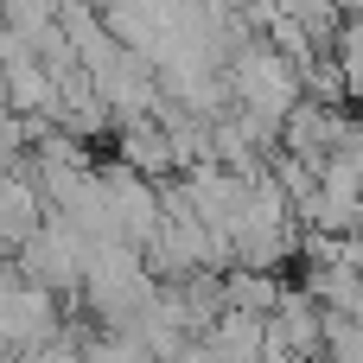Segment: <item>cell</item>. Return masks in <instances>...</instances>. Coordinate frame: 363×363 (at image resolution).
I'll use <instances>...</instances> for the list:
<instances>
[{
    "label": "cell",
    "instance_id": "obj_5",
    "mask_svg": "<svg viewBox=\"0 0 363 363\" xmlns=\"http://www.w3.org/2000/svg\"><path fill=\"white\" fill-rule=\"evenodd\" d=\"M357 236H363V230H357Z\"/></svg>",
    "mask_w": 363,
    "mask_h": 363
},
{
    "label": "cell",
    "instance_id": "obj_3",
    "mask_svg": "<svg viewBox=\"0 0 363 363\" xmlns=\"http://www.w3.org/2000/svg\"><path fill=\"white\" fill-rule=\"evenodd\" d=\"M204 345L217 351V363H268V319H255V313H223V319L204 332Z\"/></svg>",
    "mask_w": 363,
    "mask_h": 363
},
{
    "label": "cell",
    "instance_id": "obj_2",
    "mask_svg": "<svg viewBox=\"0 0 363 363\" xmlns=\"http://www.w3.org/2000/svg\"><path fill=\"white\" fill-rule=\"evenodd\" d=\"M115 160H121L128 172L153 179V185L179 179V160H172V134H166L153 115H140V121H121V128H115Z\"/></svg>",
    "mask_w": 363,
    "mask_h": 363
},
{
    "label": "cell",
    "instance_id": "obj_1",
    "mask_svg": "<svg viewBox=\"0 0 363 363\" xmlns=\"http://www.w3.org/2000/svg\"><path fill=\"white\" fill-rule=\"evenodd\" d=\"M51 223V204H45V185L19 166V172H0V262H19V249Z\"/></svg>",
    "mask_w": 363,
    "mask_h": 363
},
{
    "label": "cell",
    "instance_id": "obj_4",
    "mask_svg": "<svg viewBox=\"0 0 363 363\" xmlns=\"http://www.w3.org/2000/svg\"><path fill=\"white\" fill-rule=\"evenodd\" d=\"M287 281L281 274H262V268H236L223 274V313H255V319H274Z\"/></svg>",
    "mask_w": 363,
    "mask_h": 363
}]
</instances>
